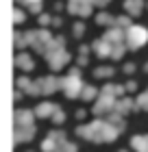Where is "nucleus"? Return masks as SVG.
<instances>
[{
  "label": "nucleus",
  "mask_w": 148,
  "mask_h": 152,
  "mask_svg": "<svg viewBox=\"0 0 148 152\" xmlns=\"http://www.w3.org/2000/svg\"><path fill=\"white\" fill-rule=\"evenodd\" d=\"M118 130L116 128H111L109 124H91L89 128H81V135H85L89 137V139H113Z\"/></svg>",
  "instance_id": "obj_1"
},
{
  "label": "nucleus",
  "mask_w": 148,
  "mask_h": 152,
  "mask_svg": "<svg viewBox=\"0 0 148 152\" xmlns=\"http://www.w3.org/2000/svg\"><path fill=\"white\" fill-rule=\"evenodd\" d=\"M126 39H129V46H131V48H139V46L146 44L148 31H146V28H139V26H133V28H129Z\"/></svg>",
  "instance_id": "obj_2"
},
{
  "label": "nucleus",
  "mask_w": 148,
  "mask_h": 152,
  "mask_svg": "<svg viewBox=\"0 0 148 152\" xmlns=\"http://www.w3.org/2000/svg\"><path fill=\"white\" fill-rule=\"evenodd\" d=\"M133 146L142 152H148V137H135L133 139Z\"/></svg>",
  "instance_id": "obj_3"
},
{
  "label": "nucleus",
  "mask_w": 148,
  "mask_h": 152,
  "mask_svg": "<svg viewBox=\"0 0 148 152\" xmlns=\"http://www.w3.org/2000/svg\"><path fill=\"white\" fill-rule=\"evenodd\" d=\"M126 9L131 13H139L142 11V0H129V2H126Z\"/></svg>",
  "instance_id": "obj_4"
},
{
  "label": "nucleus",
  "mask_w": 148,
  "mask_h": 152,
  "mask_svg": "<svg viewBox=\"0 0 148 152\" xmlns=\"http://www.w3.org/2000/svg\"><path fill=\"white\" fill-rule=\"evenodd\" d=\"M63 63H66V54H54V57H50V65L52 67H61Z\"/></svg>",
  "instance_id": "obj_5"
},
{
  "label": "nucleus",
  "mask_w": 148,
  "mask_h": 152,
  "mask_svg": "<svg viewBox=\"0 0 148 152\" xmlns=\"http://www.w3.org/2000/svg\"><path fill=\"white\" fill-rule=\"evenodd\" d=\"M50 111H59V109H57V107H50V104H41V107L37 109V115L44 117V115H50Z\"/></svg>",
  "instance_id": "obj_6"
},
{
  "label": "nucleus",
  "mask_w": 148,
  "mask_h": 152,
  "mask_svg": "<svg viewBox=\"0 0 148 152\" xmlns=\"http://www.w3.org/2000/svg\"><path fill=\"white\" fill-rule=\"evenodd\" d=\"M18 63L22 65V67H26V70H29V67L33 65V63H31V59L26 57V54H22V57H18Z\"/></svg>",
  "instance_id": "obj_7"
},
{
  "label": "nucleus",
  "mask_w": 148,
  "mask_h": 152,
  "mask_svg": "<svg viewBox=\"0 0 148 152\" xmlns=\"http://www.w3.org/2000/svg\"><path fill=\"white\" fill-rule=\"evenodd\" d=\"M22 2H26L33 11H39V0H22Z\"/></svg>",
  "instance_id": "obj_8"
},
{
  "label": "nucleus",
  "mask_w": 148,
  "mask_h": 152,
  "mask_svg": "<svg viewBox=\"0 0 148 152\" xmlns=\"http://www.w3.org/2000/svg\"><path fill=\"white\" fill-rule=\"evenodd\" d=\"M44 89H46V91H52V89H54V80H46L44 83Z\"/></svg>",
  "instance_id": "obj_9"
},
{
  "label": "nucleus",
  "mask_w": 148,
  "mask_h": 152,
  "mask_svg": "<svg viewBox=\"0 0 148 152\" xmlns=\"http://www.w3.org/2000/svg\"><path fill=\"white\" fill-rule=\"evenodd\" d=\"M24 20V13L22 11H15V22H22Z\"/></svg>",
  "instance_id": "obj_10"
},
{
  "label": "nucleus",
  "mask_w": 148,
  "mask_h": 152,
  "mask_svg": "<svg viewBox=\"0 0 148 152\" xmlns=\"http://www.w3.org/2000/svg\"><path fill=\"white\" fill-rule=\"evenodd\" d=\"M83 96H85V98H91V96H94V89H85V94H83Z\"/></svg>",
  "instance_id": "obj_11"
}]
</instances>
